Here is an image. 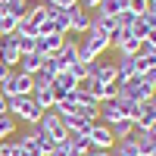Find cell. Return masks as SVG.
<instances>
[{
	"instance_id": "25",
	"label": "cell",
	"mask_w": 156,
	"mask_h": 156,
	"mask_svg": "<svg viewBox=\"0 0 156 156\" xmlns=\"http://www.w3.org/2000/svg\"><path fill=\"white\" fill-rule=\"evenodd\" d=\"M134 66H137V75L150 72V69L156 66V50H153V53H147V56H134Z\"/></svg>"
},
{
	"instance_id": "42",
	"label": "cell",
	"mask_w": 156,
	"mask_h": 156,
	"mask_svg": "<svg viewBox=\"0 0 156 156\" xmlns=\"http://www.w3.org/2000/svg\"><path fill=\"white\" fill-rule=\"evenodd\" d=\"M0 94H3V90H0Z\"/></svg>"
},
{
	"instance_id": "10",
	"label": "cell",
	"mask_w": 156,
	"mask_h": 156,
	"mask_svg": "<svg viewBox=\"0 0 156 156\" xmlns=\"http://www.w3.org/2000/svg\"><path fill=\"white\" fill-rule=\"evenodd\" d=\"M119 119H125V106H122V97L115 94L112 100H103L100 103V122L112 125V122H119Z\"/></svg>"
},
{
	"instance_id": "16",
	"label": "cell",
	"mask_w": 156,
	"mask_h": 156,
	"mask_svg": "<svg viewBox=\"0 0 156 156\" xmlns=\"http://www.w3.org/2000/svg\"><path fill=\"white\" fill-rule=\"evenodd\" d=\"M62 41H66V34H47V37H37V53L44 56H56Z\"/></svg>"
},
{
	"instance_id": "26",
	"label": "cell",
	"mask_w": 156,
	"mask_h": 156,
	"mask_svg": "<svg viewBox=\"0 0 156 156\" xmlns=\"http://www.w3.org/2000/svg\"><path fill=\"white\" fill-rule=\"evenodd\" d=\"M137 47H140V41L134 34H128L125 41H122V47H119V53H128V56H137Z\"/></svg>"
},
{
	"instance_id": "5",
	"label": "cell",
	"mask_w": 156,
	"mask_h": 156,
	"mask_svg": "<svg viewBox=\"0 0 156 156\" xmlns=\"http://www.w3.org/2000/svg\"><path fill=\"white\" fill-rule=\"evenodd\" d=\"M84 66H87V78H94V81H100V84H119V78H115V62L112 59L97 56V59L84 62Z\"/></svg>"
},
{
	"instance_id": "28",
	"label": "cell",
	"mask_w": 156,
	"mask_h": 156,
	"mask_svg": "<svg viewBox=\"0 0 156 156\" xmlns=\"http://www.w3.org/2000/svg\"><path fill=\"white\" fill-rule=\"evenodd\" d=\"M115 22H119V28H131V25L137 22V16H134L131 9H122L119 16H115Z\"/></svg>"
},
{
	"instance_id": "21",
	"label": "cell",
	"mask_w": 156,
	"mask_h": 156,
	"mask_svg": "<svg viewBox=\"0 0 156 156\" xmlns=\"http://www.w3.org/2000/svg\"><path fill=\"white\" fill-rule=\"evenodd\" d=\"M16 44H19V53L28 56V53H34V50H37V37H34V34H19V31H16Z\"/></svg>"
},
{
	"instance_id": "31",
	"label": "cell",
	"mask_w": 156,
	"mask_h": 156,
	"mask_svg": "<svg viewBox=\"0 0 156 156\" xmlns=\"http://www.w3.org/2000/svg\"><path fill=\"white\" fill-rule=\"evenodd\" d=\"M50 81H53V78H50V75H47L44 69L31 75V84H34V87H50Z\"/></svg>"
},
{
	"instance_id": "6",
	"label": "cell",
	"mask_w": 156,
	"mask_h": 156,
	"mask_svg": "<svg viewBox=\"0 0 156 156\" xmlns=\"http://www.w3.org/2000/svg\"><path fill=\"white\" fill-rule=\"evenodd\" d=\"M37 131H44V134H50L53 140H69V131H66V125H62V119L53 112V109H47L44 115H41V122L34 125Z\"/></svg>"
},
{
	"instance_id": "33",
	"label": "cell",
	"mask_w": 156,
	"mask_h": 156,
	"mask_svg": "<svg viewBox=\"0 0 156 156\" xmlns=\"http://www.w3.org/2000/svg\"><path fill=\"white\" fill-rule=\"evenodd\" d=\"M140 78H144V81H147V84H150V87L156 90V66H153L150 72H144V75H140Z\"/></svg>"
},
{
	"instance_id": "41",
	"label": "cell",
	"mask_w": 156,
	"mask_h": 156,
	"mask_svg": "<svg viewBox=\"0 0 156 156\" xmlns=\"http://www.w3.org/2000/svg\"><path fill=\"white\" fill-rule=\"evenodd\" d=\"M0 37H3V28H0Z\"/></svg>"
},
{
	"instance_id": "18",
	"label": "cell",
	"mask_w": 156,
	"mask_h": 156,
	"mask_svg": "<svg viewBox=\"0 0 156 156\" xmlns=\"http://www.w3.org/2000/svg\"><path fill=\"white\" fill-rule=\"evenodd\" d=\"M31 100H34L37 106H41V109L47 112V109H53L56 94H53V87H34V90H31Z\"/></svg>"
},
{
	"instance_id": "27",
	"label": "cell",
	"mask_w": 156,
	"mask_h": 156,
	"mask_svg": "<svg viewBox=\"0 0 156 156\" xmlns=\"http://www.w3.org/2000/svg\"><path fill=\"white\" fill-rule=\"evenodd\" d=\"M69 144H72L75 150L87 153V150H90V137H87V134H69Z\"/></svg>"
},
{
	"instance_id": "1",
	"label": "cell",
	"mask_w": 156,
	"mask_h": 156,
	"mask_svg": "<svg viewBox=\"0 0 156 156\" xmlns=\"http://www.w3.org/2000/svg\"><path fill=\"white\" fill-rule=\"evenodd\" d=\"M106 50H109V37L103 34V31H97V28H90L87 34H81V41H78V59L90 62V59L103 56Z\"/></svg>"
},
{
	"instance_id": "34",
	"label": "cell",
	"mask_w": 156,
	"mask_h": 156,
	"mask_svg": "<svg viewBox=\"0 0 156 156\" xmlns=\"http://www.w3.org/2000/svg\"><path fill=\"white\" fill-rule=\"evenodd\" d=\"M144 41H147V44H150V47L156 50V25H153V28L147 31V37H144Z\"/></svg>"
},
{
	"instance_id": "15",
	"label": "cell",
	"mask_w": 156,
	"mask_h": 156,
	"mask_svg": "<svg viewBox=\"0 0 156 156\" xmlns=\"http://www.w3.org/2000/svg\"><path fill=\"white\" fill-rule=\"evenodd\" d=\"M44 62H47V56L34 50V53H28V56H22V59H19V66H16V69L25 72V75H34V72H41V69H44Z\"/></svg>"
},
{
	"instance_id": "30",
	"label": "cell",
	"mask_w": 156,
	"mask_h": 156,
	"mask_svg": "<svg viewBox=\"0 0 156 156\" xmlns=\"http://www.w3.org/2000/svg\"><path fill=\"white\" fill-rule=\"evenodd\" d=\"M128 9H131L134 16H144V12L150 9V0H128Z\"/></svg>"
},
{
	"instance_id": "17",
	"label": "cell",
	"mask_w": 156,
	"mask_h": 156,
	"mask_svg": "<svg viewBox=\"0 0 156 156\" xmlns=\"http://www.w3.org/2000/svg\"><path fill=\"white\" fill-rule=\"evenodd\" d=\"M34 84H31V75H25L16 69V78H12V87H9V94L6 97H25V94H31Z\"/></svg>"
},
{
	"instance_id": "22",
	"label": "cell",
	"mask_w": 156,
	"mask_h": 156,
	"mask_svg": "<svg viewBox=\"0 0 156 156\" xmlns=\"http://www.w3.org/2000/svg\"><path fill=\"white\" fill-rule=\"evenodd\" d=\"M28 6H31V0H9L6 6H0L3 12H9V16H16V19H22L25 12H28Z\"/></svg>"
},
{
	"instance_id": "38",
	"label": "cell",
	"mask_w": 156,
	"mask_h": 156,
	"mask_svg": "<svg viewBox=\"0 0 156 156\" xmlns=\"http://www.w3.org/2000/svg\"><path fill=\"white\" fill-rule=\"evenodd\" d=\"M150 12H153V16H156V3H150Z\"/></svg>"
},
{
	"instance_id": "8",
	"label": "cell",
	"mask_w": 156,
	"mask_h": 156,
	"mask_svg": "<svg viewBox=\"0 0 156 156\" xmlns=\"http://www.w3.org/2000/svg\"><path fill=\"white\" fill-rule=\"evenodd\" d=\"M0 59H3V66H9V69H16V66H19L22 53H19V44H16V31L0 37Z\"/></svg>"
},
{
	"instance_id": "4",
	"label": "cell",
	"mask_w": 156,
	"mask_h": 156,
	"mask_svg": "<svg viewBox=\"0 0 156 156\" xmlns=\"http://www.w3.org/2000/svg\"><path fill=\"white\" fill-rule=\"evenodd\" d=\"M47 22V3L41 0V3H31L28 6V12H25V16L19 19V34H34L37 37V28H41V25Z\"/></svg>"
},
{
	"instance_id": "2",
	"label": "cell",
	"mask_w": 156,
	"mask_h": 156,
	"mask_svg": "<svg viewBox=\"0 0 156 156\" xmlns=\"http://www.w3.org/2000/svg\"><path fill=\"white\" fill-rule=\"evenodd\" d=\"M9 115H12V119H19V122L37 125V122H41V115H44V109L31 100V94H25V97H9Z\"/></svg>"
},
{
	"instance_id": "3",
	"label": "cell",
	"mask_w": 156,
	"mask_h": 156,
	"mask_svg": "<svg viewBox=\"0 0 156 156\" xmlns=\"http://www.w3.org/2000/svg\"><path fill=\"white\" fill-rule=\"evenodd\" d=\"M115 94H119L122 100H131V103H147L156 90H153L140 75H134V78H128V81H119V84H115Z\"/></svg>"
},
{
	"instance_id": "36",
	"label": "cell",
	"mask_w": 156,
	"mask_h": 156,
	"mask_svg": "<svg viewBox=\"0 0 156 156\" xmlns=\"http://www.w3.org/2000/svg\"><path fill=\"white\" fill-rule=\"evenodd\" d=\"M84 156H112V153H109V150H87Z\"/></svg>"
},
{
	"instance_id": "12",
	"label": "cell",
	"mask_w": 156,
	"mask_h": 156,
	"mask_svg": "<svg viewBox=\"0 0 156 156\" xmlns=\"http://www.w3.org/2000/svg\"><path fill=\"white\" fill-rule=\"evenodd\" d=\"M153 125H156V94H153L147 103H140V112H137L134 128H144V131H150Z\"/></svg>"
},
{
	"instance_id": "32",
	"label": "cell",
	"mask_w": 156,
	"mask_h": 156,
	"mask_svg": "<svg viewBox=\"0 0 156 156\" xmlns=\"http://www.w3.org/2000/svg\"><path fill=\"white\" fill-rule=\"evenodd\" d=\"M47 6H59V9H72V6H78V0H44Z\"/></svg>"
},
{
	"instance_id": "7",
	"label": "cell",
	"mask_w": 156,
	"mask_h": 156,
	"mask_svg": "<svg viewBox=\"0 0 156 156\" xmlns=\"http://www.w3.org/2000/svg\"><path fill=\"white\" fill-rule=\"evenodd\" d=\"M87 137H90V150H112V144H115V137H112L106 122H94Z\"/></svg>"
},
{
	"instance_id": "20",
	"label": "cell",
	"mask_w": 156,
	"mask_h": 156,
	"mask_svg": "<svg viewBox=\"0 0 156 156\" xmlns=\"http://www.w3.org/2000/svg\"><path fill=\"white\" fill-rule=\"evenodd\" d=\"M109 131H112L115 140H125V137H131L134 122H131V119H119V122H112V125H109Z\"/></svg>"
},
{
	"instance_id": "13",
	"label": "cell",
	"mask_w": 156,
	"mask_h": 156,
	"mask_svg": "<svg viewBox=\"0 0 156 156\" xmlns=\"http://www.w3.org/2000/svg\"><path fill=\"white\" fill-rule=\"evenodd\" d=\"M112 62H115V78H119V81H128V78H134V75H137L134 56H128V53H119Z\"/></svg>"
},
{
	"instance_id": "23",
	"label": "cell",
	"mask_w": 156,
	"mask_h": 156,
	"mask_svg": "<svg viewBox=\"0 0 156 156\" xmlns=\"http://www.w3.org/2000/svg\"><path fill=\"white\" fill-rule=\"evenodd\" d=\"M12 134H16V119H12L9 112H3V115H0V140H6Z\"/></svg>"
},
{
	"instance_id": "9",
	"label": "cell",
	"mask_w": 156,
	"mask_h": 156,
	"mask_svg": "<svg viewBox=\"0 0 156 156\" xmlns=\"http://www.w3.org/2000/svg\"><path fill=\"white\" fill-rule=\"evenodd\" d=\"M90 31V12L84 6H72L69 9V34H87Z\"/></svg>"
},
{
	"instance_id": "40",
	"label": "cell",
	"mask_w": 156,
	"mask_h": 156,
	"mask_svg": "<svg viewBox=\"0 0 156 156\" xmlns=\"http://www.w3.org/2000/svg\"><path fill=\"white\" fill-rule=\"evenodd\" d=\"M0 69H3V59H0Z\"/></svg>"
},
{
	"instance_id": "29",
	"label": "cell",
	"mask_w": 156,
	"mask_h": 156,
	"mask_svg": "<svg viewBox=\"0 0 156 156\" xmlns=\"http://www.w3.org/2000/svg\"><path fill=\"white\" fill-rule=\"evenodd\" d=\"M69 72H72V78H75V81H84V78H87V66H84L81 59H78V62H72V66H69Z\"/></svg>"
},
{
	"instance_id": "24",
	"label": "cell",
	"mask_w": 156,
	"mask_h": 156,
	"mask_svg": "<svg viewBox=\"0 0 156 156\" xmlns=\"http://www.w3.org/2000/svg\"><path fill=\"white\" fill-rule=\"evenodd\" d=\"M0 156H22V144H19L16 137L0 140Z\"/></svg>"
},
{
	"instance_id": "39",
	"label": "cell",
	"mask_w": 156,
	"mask_h": 156,
	"mask_svg": "<svg viewBox=\"0 0 156 156\" xmlns=\"http://www.w3.org/2000/svg\"><path fill=\"white\" fill-rule=\"evenodd\" d=\"M6 3H9V0H0V6H6Z\"/></svg>"
},
{
	"instance_id": "19",
	"label": "cell",
	"mask_w": 156,
	"mask_h": 156,
	"mask_svg": "<svg viewBox=\"0 0 156 156\" xmlns=\"http://www.w3.org/2000/svg\"><path fill=\"white\" fill-rule=\"evenodd\" d=\"M131 140L137 144L140 156H153V153H156V150H153V144H150V134L144 131V128H134V131H131Z\"/></svg>"
},
{
	"instance_id": "11",
	"label": "cell",
	"mask_w": 156,
	"mask_h": 156,
	"mask_svg": "<svg viewBox=\"0 0 156 156\" xmlns=\"http://www.w3.org/2000/svg\"><path fill=\"white\" fill-rule=\"evenodd\" d=\"M50 87H53V94H56V100H59V97H69V94H75V87H78V81L72 78V72L66 69V72H59V75H53V81H50Z\"/></svg>"
},
{
	"instance_id": "37",
	"label": "cell",
	"mask_w": 156,
	"mask_h": 156,
	"mask_svg": "<svg viewBox=\"0 0 156 156\" xmlns=\"http://www.w3.org/2000/svg\"><path fill=\"white\" fill-rule=\"evenodd\" d=\"M147 134H150V144H153V150H156V125L150 128V131H147Z\"/></svg>"
},
{
	"instance_id": "35",
	"label": "cell",
	"mask_w": 156,
	"mask_h": 156,
	"mask_svg": "<svg viewBox=\"0 0 156 156\" xmlns=\"http://www.w3.org/2000/svg\"><path fill=\"white\" fill-rule=\"evenodd\" d=\"M3 112H9V97L0 94V115H3Z\"/></svg>"
},
{
	"instance_id": "14",
	"label": "cell",
	"mask_w": 156,
	"mask_h": 156,
	"mask_svg": "<svg viewBox=\"0 0 156 156\" xmlns=\"http://www.w3.org/2000/svg\"><path fill=\"white\" fill-rule=\"evenodd\" d=\"M56 59H59V66H62V69H69L72 62H78V41H75V37H69V34H66V41H62Z\"/></svg>"
}]
</instances>
